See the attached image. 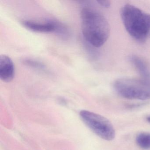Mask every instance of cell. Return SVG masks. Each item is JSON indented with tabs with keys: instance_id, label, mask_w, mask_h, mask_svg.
<instances>
[{
	"instance_id": "cell-6",
	"label": "cell",
	"mask_w": 150,
	"mask_h": 150,
	"mask_svg": "<svg viewBox=\"0 0 150 150\" xmlns=\"http://www.w3.org/2000/svg\"><path fill=\"white\" fill-rule=\"evenodd\" d=\"M55 20H48L45 22L40 23L25 20L22 22L23 25L28 29L39 33H55L56 30Z\"/></svg>"
},
{
	"instance_id": "cell-4",
	"label": "cell",
	"mask_w": 150,
	"mask_h": 150,
	"mask_svg": "<svg viewBox=\"0 0 150 150\" xmlns=\"http://www.w3.org/2000/svg\"><path fill=\"white\" fill-rule=\"evenodd\" d=\"M79 115L84 123L97 136L107 141L115 139V128L106 117L87 110H81Z\"/></svg>"
},
{
	"instance_id": "cell-9",
	"label": "cell",
	"mask_w": 150,
	"mask_h": 150,
	"mask_svg": "<svg viewBox=\"0 0 150 150\" xmlns=\"http://www.w3.org/2000/svg\"><path fill=\"white\" fill-rule=\"evenodd\" d=\"M22 63L29 67L39 70H44L45 66L40 61L31 58H24L22 60Z\"/></svg>"
},
{
	"instance_id": "cell-2",
	"label": "cell",
	"mask_w": 150,
	"mask_h": 150,
	"mask_svg": "<svg viewBox=\"0 0 150 150\" xmlns=\"http://www.w3.org/2000/svg\"><path fill=\"white\" fill-rule=\"evenodd\" d=\"M121 16L129 35L139 42L150 38V15L130 4L121 8Z\"/></svg>"
},
{
	"instance_id": "cell-11",
	"label": "cell",
	"mask_w": 150,
	"mask_h": 150,
	"mask_svg": "<svg viewBox=\"0 0 150 150\" xmlns=\"http://www.w3.org/2000/svg\"><path fill=\"white\" fill-rule=\"evenodd\" d=\"M146 120H147V122H148L150 123V115L147 116V117H146Z\"/></svg>"
},
{
	"instance_id": "cell-10",
	"label": "cell",
	"mask_w": 150,
	"mask_h": 150,
	"mask_svg": "<svg viewBox=\"0 0 150 150\" xmlns=\"http://www.w3.org/2000/svg\"><path fill=\"white\" fill-rule=\"evenodd\" d=\"M97 2L98 4L103 7L109 8L110 6V2L109 1H106V0H100V1H97Z\"/></svg>"
},
{
	"instance_id": "cell-1",
	"label": "cell",
	"mask_w": 150,
	"mask_h": 150,
	"mask_svg": "<svg viewBox=\"0 0 150 150\" xmlns=\"http://www.w3.org/2000/svg\"><path fill=\"white\" fill-rule=\"evenodd\" d=\"M81 31L86 41L94 47L103 45L109 37L110 26L100 13L90 8L84 7L81 12Z\"/></svg>"
},
{
	"instance_id": "cell-7",
	"label": "cell",
	"mask_w": 150,
	"mask_h": 150,
	"mask_svg": "<svg viewBox=\"0 0 150 150\" xmlns=\"http://www.w3.org/2000/svg\"><path fill=\"white\" fill-rule=\"evenodd\" d=\"M129 59L140 74L141 78L150 79V70L146 63L142 58L138 56L132 55L130 57Z\"/></svg>"
},
{
	"instance_id": "cell-8",
	"label": "cell",
	"mask_w": 150,
	"mask_h": 150,
	"mask_svg": "<svg viewBox=\"0 0 150 150\" xmlns=\"http://www.w3.org/2000/svg\"><path fill=\"white\" fill-rule=\"evenodd\" d=\"M136 143L141 149H150V133L142 132L137 134L136 138Z\"/></svg>"
},
{
	"instance_id": "cell-3",
	"label": "cell",
	"mask_w": 150,
	"mask_h": 150,
	"mask_svg": "<svg viewBox=\"0 0 150 150\" xmlns=\"http://www.w3.org/2000/svg\"><path fill=\"white\" fill-rule=\"evenodd\" d=\"M113 88L121 97L128 100H150V79L121 78L115 81Z\"/></svg>"
},
{
	"instance_id": "cell-5",
	"label": "cell",
	"mask_w": 150,
	"mask_h": 150,
	"mask_svg": "<svg viewBox=\"0 0 150 150\" xmlns=\"http://www.w3.org/2000/svg\"><path fill=\"white\" fill-rule=\"evenodd\" d=\"M15 76V66L12 59L8 56H0V79L2 81L10 82Z\"/></svg>"
}]
</instances>
